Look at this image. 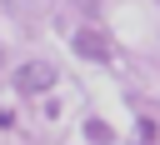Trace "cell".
<instances>
[{
	"label": "cell",
	"instance_id": "6da1fadb",
	"mask_svg": "<svg viewBox=\"0 0 160 145\" xmlns=\"http://www.w3.org/2000/svg\"><path fill=\"white\" fill-rule=\"evenodd\" d=\"M75 55H85V60H110V55H115V40H110L105 30H95V25H80V30H75Z\"/></svg>",
	"mask_w": 160,
	"mask_h": 145
},
{
	"label": "cell",
	"instance_id": "7a4b0ae2",
	"mask_svg": "<svg viewBox=\"0 0 160 145\" xmlns=\"http://www.w3.org/2000/svg\"><path fill=\"white\" fill-rule=\"evenodd\" d=\"M15 85H20V95H40V90L55 85V65L50 60H30V65L15 70Z\"/></svg>",
	"mask_w": 160,
	"mask_h": 145
},
{
	"label": "cell",
	"instance_id": "3957f363",
	"mask_svg": "<svg viewBox=\"0 0 160 145\" xmlns=\"http://www.w3.org/2000/svg\"><path fill=\"white\" fill-rule=\"evenodd\" d=\"M85 135H90V145H110V140H115L105 120H90V125H85Z\"/></svg>",
	"mask_w": 160,
	"mask_h": 145
}]
</instances>
